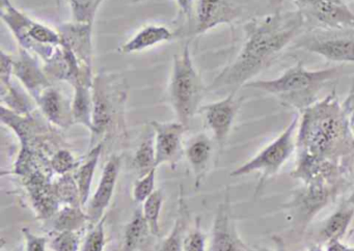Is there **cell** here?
Wrapping results in <instances>:
<instances>
[{"label":"cell","instance_id":"cell-1","mask_svg":"<svg viewBox=\"0 0 354 251\" xmlns=\"http://www.w3.org/2000/svg\"><path fill=\"white\" fill-rule=\"evenodd\" d=\"M354 168V137L333 89L299 112L296 165L301 183L318 178H348Z\"/></svg>","mask_w":354,"mask_h":251},{"label":"cell","instance_id":"cell-2","mask_svg":"<svg viewBox=\"0 0 354 251\" xmlns=\"http://www.w3.org/2000/svg\"><path fill=\"white\" fill-rule=\"evenodd\" d=\"M306 17L301 10H288L252 19L244 26L241 48L233 60L213 79L208 91L237 93L273 64L283 49L299 37Z\"/></svg>","mask_w":354,"mask_h":251},{"label":"cell","instance_id":"cell-3","mask_svg":"<svg viewBox=\"0 0 354 251\" xmlns=\"http://www.w3.org/2000/svg\"><path fill=\"white\" fill-rule=\"evenodd\" d=\"M343 64L308 70L304 62H297L281 76L270 80L250 81L246 89H254L274 95L281 105L297 110L298 113L318 101L319 93L326 83L339 78L344 74Z\"/></svg>","mask_w":354,"mask_h":251},{"label":"cell","instance_id":"cell-4","mask_svg":"<svg viewBox=\"0 0 354 251\" xmlns=\"http://www.w3.org/2000/svg\"><path fill=\"white\" fill-rule=\"evenodd\" d=\"M208 87L194 66L189 44L184 46L181 53L174 55L173 68L167 87L169 105L178 122L189 127L190 122L202 107Z\"/></svg>","mask_w":354,"mask_h":251},{"label":"cell","instance_id":"cell-5","mask_svg":"<svg viewBox=\"0 0 354 251\" xmlns=\"http://www.w3.org/2000/svg\"><path fill=\"white\" fill-rule=\"evenodd\" d=\"M127 89L125 77L120 73L101 71L94 77L90 149L104 141L111 132L125 103Z\"/></svg>","mask_w":354,"mask_h":251},{"label":"cell","instance_id":"cell-6","mask_svg":"<svg viewBox=\"0 0 354 251\" xmlns=\"http://www.w3.org/2000/svg\"><path fill=\"white\" fill-rule=\"evenodd\" d=\"M348 178H319L301 183L286 205L294 230L302 234L314 218L347 188Z\"/></svg>","mask_w":354,"mask_h":251},{"label":"cell","instance_id":"cell-7","mask_svg":"<svg viewBox=\"0 0 354 251\" xmlns=\"http://www.w3.org/2000/svg\"><path fill=\"white\" fill-rule=\"evenodd\" d=\"M0 16L11 30L19 48L36 54L44 62H48L62 44L57 29L30 18L26 12L18 10L11 0H0Z\"/></svg>","mask_w":354,"mask_h":251},{"label":"cell","instance_id":"cell-8","mask_svg":"<svg viewBox=\"0 0 354 251\" xmlns=\"http://www.w3.org/2000/svg\"><path fill=\"white\" fill-rule=\"evenodd\" d=\"M298 124L299 113L294 115L291 122L274 140L263 147L252 159L234 169L231 172V176L240 178L252 172H258L260 176L258 190H260L264 183L271 176H275L292 155L296 153Z\"/></svg>","mask_w":354,"mask_h":251},{"label":"cell","instance_id":"cell-9","mask_svg":"<svg viewBox=\"0 0 354 251\" xmlns=\"http://www.w3.org/2000/svg\"><path fill=\"white\" fill-rule=\"evenodd\" d=\"M296 47L335 64H354V28L321 29L308 35Z\"/></svg>","mask_w":354,"mask_h":251},{"label":"cell","instance_id":"cell-10","mask_svg":"<svg viewBox=\"0 0 354 251\" xmlns=\"http://www.w3.org/2000/svg\"><path fill=\"white\" fill-rule=\"evenodd\" d=\"M243 101V97H237V93H231L223 99L201 107L198 113L204 118L205 124L219 149L225 147Z\"/></svg>","mask_w":354,"mask_h":251},{"label":"cell","instance_id":"cell-11","mask_svg":"<svg viewBox=\"0 0 354 251\" xmlns=\"http://www.w3.org/2000/svg\"><path fill=\"white\" fill-rule=\"evenodd\" d=\"M250 247L243 242L235 218L232 213L231 197L229 190L225 192V199L218 205L213 220L211 239L207 251H248Z\"/></svg>","mask_w":354,"mask_h":251},{"label":"cell","instance_id":"cell-12","mask_svg":"<svg viewBox=\"0 0 354 251\" xmlns=\"http://www.w3.org/2000/svg\"><path fill=\"white\" fill-rule=\"evenodd\" d=\"M150 126L154 131L156 167L169 164L175 168L184 156L183 138L187 127L180 122H157L153 120Z\"/></svg>","mask_w":354,"mask_h":251},{"label":"cell","instance_id":"cell-13","mask_svg":"<svg viewBox=\"0 0 354 251\" xmlns=\"http://www.w3.org/2000/svg\"><path fill=\"white\" fill-rule=\"evenodd\" d=\"M121 165V157L119 155H111L103 167L98 186L86 205V214L92 226L105 217V212L115 194Z\"/></svg>","mask_w":354,"mask_h":251},{"label":"cell","instance_id":"cell-14","mask_svg":"<svg viewBox=\"0 0 354 251\" xmlns=\"http://www.w3.org/2000/svg\"><path fill=\"white\" fill-rule=\"evenodd\" d=\"M242 10L232 0H198L194 35H202L221 25H231L241 17Z\"/></svg>","mask_w":354,"mask_h":251},{"label":"cell","instance_id":"cell-15","mask_svg":"<svg viewBox=\"0 0 354 251\" xmlns=\"http://www.w3.org/2000/svg\"><path fill=\"white\" fill-rule=\"evenodd\" d=\"M40 59L36 54L22 48H19L18 55L14 57V76L35 101L47 87L53 84L45 72L44 66L40 64Z\"/></svg>","mask_w":354,"mask_h":251},{"label":"cell","instance_id":"cell-16","mask_svg":"<svg viewBox=\"0 0 354 251\" xmlns=\"http://www.w3.org/2000/svg\"><path fill=\"white\" fill-rule=\"evenodd\" d=\"M57 29L61 35V45L69 48L82 66L93 68V25L71 21L61 23Z\"/></svg>","mask_w":354,"mask_h":251},{"label":"cell","instance_id":"cell-17","mask_svg":"<svg viewBox=\"0 0 354 251\" xmlns=\"http://www.w3.org/2000/svg\"><path fill=\"white\" fill-rule=\"evenodd\" d=\"M37 106L45 120L57 127V128L68 129L74 124L72 116V100L68 99L65 93L51 84L47 87L36 100Z\"/></svg>","mask_w":354,"mask_h":251},{"label":"cell","instance_id":"cell-18","mask_svg":"<svg viewBox=\"0 0 354 251\" xmlns=\"http://www.w3.org/2000/svg\"><path fill=\"white\" fill-rule=\"evenodd\" d=\"M302 12L326 29L354 28V12L343 0H319Z\"/></svg>","mask_w":354,"mask_h":251},{"label":"cell","instance_id":"cell-19","mask_svg":"<svg viewBox=\"0 0 354 251\" xmlns=\"http://www.w3.org/2000/svg\"><path fill=\"white\" fill-rule=\"evenodd\" d=\"M26 186L37 216L42 219L53 218L61 205L55 195L53 184L36 170L26 176Z\"/></svg>","mask_w":354,"mask_h":251},{"label":"cell","instance_id":"cell-20","mask_svg":"<svg viewBox=\"0 0 354 251\" xmlns=\"http://www.w3.org/2000/svg\"><path fill=\"white\" fill-rule=\"evenodd\" d=\"M213 139L205 133L194 135L184 147V156L189 164L196 188L202 184L208 174L213 154Z\"/></svg>","mask_w":354,"mask_h":251},{"label":"cell","instance_id":"cell-21","mask_svg":"<svg viewBox=\"0 0 354 251\" xmlns=\"http://www.w3.org/2000/svg\"><path fill=\"white\" fill-rule=\"evenodd\" d=\"M174 33L165 25L150 24L140 28L127 41L120 46L121 54H133L171 41Z\"/></svg>","mask_w":354,"mask_h":251},{"label":"cell","instance_id":"cell-22","mask_svg":"<svg viewBox=\"0 0 354 251\" xmlns=\"http://www.w3.org/2000/svg\"><path fill=\"white\" fill-rule=\"evenodd\" d=\"M354 217V207L344 203L337 211L333 212L321 226L316 236V244H329L333 241L343 239Z\"/></svg>","mask_w":354,"mask_h":251},{"label":"cell","instance_id":"cell-23","mask_svg":"<svg viewBox=\"0 0 354 251\" xmlns=\"http://www.w3.org/2000/svg\"><path fill=\"white\" fill-rule=\"evenodd\" d=\"M103 147H104V141L99 142L98 145L90 149L86 159L77 166L75 171L73 172L74 178H75L78 189H80L82 205L84 207L88 205L91 199V188H92L93 180H94Z\"/></svg>","mask_w":354,"mask_h":251},{"label":"cell","instance_id":"cell-24","mask_svg":"<svg viewBox=\"0 0 354 251\" xmlns=\"http://www.w3.org/2000/svg\"><path fill=\"white\" fill-rule=\"evenodd\" d=\"M93 83L80 82L74 85L72 97V116L74 124H80L92 131L93 122Z\"/></svg>","mask_w":354,"mask_h":251},{"label":"cell","instance_id":"cell-25","mask_svg":"<svg viewBox=\"0 0 354 251\" xmlns=\"http://www.w3.org/2000/svg\"><path fill=\"white\" fill-rule=\"evenodd\" d=\"M1 102L3 106L21 115L32 114L37 105L36 101L21 83L16 84L13 80L1 84Z\"/></svg>","mask_w":354,"mask_h":251},{"label":"cell","instance_id":"cell-26","mask_svg":"<svg viewBox=\"0 0 354 251\" xmlns=\"http://www.w3.org/2000/svg\"><path fill=\"white\" fill-rule=\"evenodd\" d=\"M86 223L90 219L84 207L63 205L53 216V232H80Z\"/></svg>","mask_w":354,"mask_h":251},{"label":"cell","instance_id":"cell-27","mask_svg":"<svg viewBox=\"0 0 354 251\" xmlns=\"http://www.w3.org/2000/svg\"><path fill=\"white\" fill-rule=\"evenodd\" d=\"M188 209L182 194V188L180 191L179 210L176 218L175 223L169 232V236L165 239L159 247L158 251H182L183 250L184 240L187 234Z\"/></svg>","mask_w":354,"mask_h":251},{"label":"cell","instance_id":"cell-28","mask_svg":"<svg viewBox=\"0 0 354 251\" xmlns=\"http://www.w3.org/2000/svg\"><path fill=\"white\" fill-rule=\"evenodd\" d=\"M150 234V227L142 214V207L136 209L125 227L124 251H134L140 248L145 244Z\"/></svg>","mask_w":354,"mask_h":251},{"label":"cell","instance_id":"cell-29","mask_svg":"<svg viewBox=\"0 0 354 251\" xmlns=\"http://www.w3.org/2000/svg\"><path fill=\"white\" fill-rule=\"evenodd\" d=\"M132 167L138 174V178L144 176L156 167V153H155L154 131L151 127V132L140 141L132 158Z\"/></svg>","mask_w":354,"mask_h":251},{"label":"cell","instance_id":"cell-30","mask_svg":"<svg viewBox=\"0 0 354 251\" xmlns=\"http://www.w3.org/2000/svg\"><path fill=\"white\" fill-rule=\"evenodd\" d=\"M53 189H55V195L61 205L82 207L80 189H78L73 172L59 176L57 180L53 183Z\"/></svg>","mask_w":354,"mask_h":251},{"label":"cell","instance_id":"cell-31","mask_svg":"<svg viewBox=\"0 0 354 251\" xmlns=\"http://www.w3.org/2000/svg\"><path fill=\"white\" fill-rule=\"evenodd\" d=\"M165 194L162 191L157 189L144 203H142V214L148 222L151 234L153 236H159L160 234V215L162 211Z\"/></svg>","mask_w":354,"mask_h":251},{"label":"cell","instance_id":"cell-32","mask_svg":"<svg viewBox=\"0 0 354 251\" xmlns=\"http://www.w3.org/2000/svg\"><path fill=\"white\" fill-rule=\"evenodd\" d=\"M74 22L94 24L97 12L104 0H68Z\"/></svg>","mask_w":354,"mask_h":251},{"label":"cell","instance_id":"cell-33","mask_svg":"<svg viewBox=\"0 0 354 251\" xmlns=\"http://www.w3.org/2000/svg\"><path fill=\"white\" fill-rule=\"evenodd\" d=\"M49 247L53 251H80V232H53Z\"/></svg>","mask_w":354,"mask_h":251},{"label":"cell","instance_id":"cell-34","mask_svg":"<svg viewBox=\"0 0 354 251\" xmlns=\"http://www.w3.org/2000/svg\"><path fill=\"white\" fill-rule=\"evenodd\" d=\"M51 169L57 176H64V174H72L77 168L78 163L76 161L72 151L67 149H59L51 156L50 161Z\"/></svg>","mask_w":354,"mask_h":251},{"label":"cell","instance_id":"cell-35","mask_svg":"<svg viewBox=\"0 0 354 251\" xmlns=\"http://www.w3.org/2000/svg\"><path fill=\"white\" fill-rule=\"evenodd\" d=\"M156 171L157 168H154L144 176L138 178L134 183L132 198L136 203H144L157 190L155 188Z\"/></svg>","mask_w":354,"mask_h":251},{"label":"cell","instance_id":"cell-36","mask_svg":"<svg viewBox=\"0 0 354 251\" xmlns=\"http://www.w3.org/2000/svg\"><path fill=\"white\" fill-rule=\"evenodd\" d=\"M105 221H106V216L103 217L98 223L93 225L92 230L84 238L80 251H104L105 245H106Z\"/></svg>","mask_w":354,"mask_h":251},{"label":"cell","instance_id":"cell-37","mask_svg":"<svg viewBox=\"0 0 354 251\" xmlns=\"http://www.w3.org/2000/svg\"><path fill=\"white\" fill-rule=\"evenodd\" d=\"M207 234L203 232L200 218H196L194 227H190L184 240L182 251H207Z\"/></svg>","mask_w":354,"mask_h":251},{"label":"cell","instance_id":"cell-38","mask_svg":"<svg viewBox=\"0 0 354 251\" xmlns=\"http://www.w3.org/2000/svg\"><path fill=\"white\" fill-rule=\"evenodd\" d=\"M21 232L24 239V251H47L48 236L34 234L28 227L22 228Z\"/></svg>","mask_w":354,"mask_h":251},{"label":"cell","instance_id":"cell-39","mask_svg":"<svg viewBox=\"0 0 354 251\" xmlns=\"http://www.w3.org/2000/svg\"><path fill=\"white\" fill-rule=\"evenodd\" d=\"M344 113H345L346 120H347L348 126L354 137V75L352 77L351 84H350L349 91L347 97L342 103Z\"/></svg>","mask_w":354,"mask_h":251},{"label":"cell","instance_id":"cell-40","mask_svg":"<svg viewBox=\"0 0 354 251\" xmlns=\"http://www.w3.org/2000/svg\"><path fill=\"white\" fill-rule=\"evenodd\" d=\"M273 247L272 248H267V247H259V248H250L248 251H289L287 246H286L285 241L281 236H272Z\"/></svg>","mask_w":354,"mask_h":251},{"label":"cell","instance_id":"cell-41","mask_svg":"<svg viewBox=\"0 0 354 251\" xmlns=\"http://www.w3.org/2000/svg\"><path fill=\"white\" fill-rule=\"evenodd\" d=\"M176 2H177V6H179L180 12L184 15L188 21H190L196 0H176Z\"/></svg>","mask_w":354,"mask_h":251},{"label":"cell","instance_id":"cell-42","mask_svg":"<svg viewBox=\"0 0 354 251\" xmlns=\"http://www.w3.org/2000/svg\"><path fill=\"white\" fill-rule=\"evenodd\" d=\"M325 251H354V247L344 244L341 240L333 241V242L326 245Z\"/></svg>","mask_w":354,"mask_h":251},{"label":"cell","instance_id":"cell-43","mask_svg":"<svg viewBox=\"0 0 354 251\" xmlns=\"http://www.w3.org/2000/svg\"><path fill=\"white\" fill-rule=\"evenodd\" d=\"M308 251H325V249L323 248L322 245L313 244L310 245V248L308 249Z\"/></svg>","mask_w":354,"mask_h":251},{"label":"cell","instance_id":"cell-44","mask_svg":"<svg viewBox=\"0 0 354 251\" xmlns=\"http://www.w3.org/2000/svg\"><path fill=\"white\" fill-rule=\"evenodd\" d=\"M346 203H349L351 207H354V190L352 191L351 194L349 195Z\"/></svg>","mask_w":354,"mask_h":251},{"label":"cell","instance_id":"cell-45","mask_svg":"<svg viewBox=\"0 0 354 251\" xmlns=\"http://www.w3.org/2000/svg\"><path fill=\"white\" fill-rule=\"evenodd\" d=\"M11 251H24V247L18 246V247H16V248H14L13 250H11Z\"/></svg>","mask_w":354,"mask_h":251},{"label":"cell","instance_id":"cell-46","mask_svg":"<svg viewBox=\"0 0 354 251\" xmlns=\"http://www.w3.org/2000/svg\"><path fill=\"white\" fill-rule=\"evenodd\" d=\"M55 1H57V6H61L62 1H63V0H55Z\"/></svg>","mask_w":354,"mask_h":251},{"label":"cell","instance_id":"cell-47","mask_svg":"<svg viewBox=\"0 0 354 251\" xmlns=\"http://www.w3.org/2000/svg\"><path fill=\"white\" fill-rule=\"evenodd\" d=\"M144 1V0H132V2L133 3H138V2Z\"/></svg>","mask_w":354,"mask_h":251}]
</instances>
